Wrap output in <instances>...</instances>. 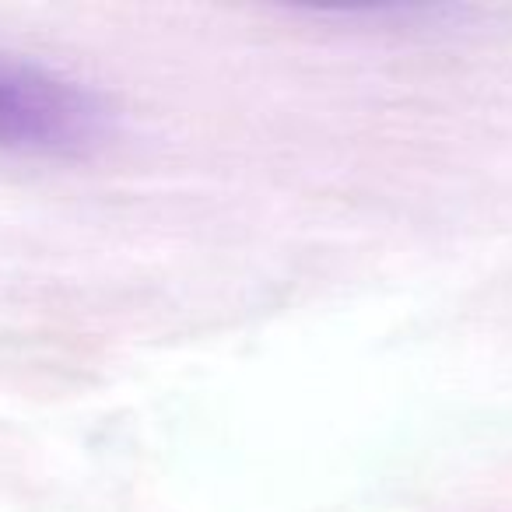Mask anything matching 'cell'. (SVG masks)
Here are the masks:
<instances>
[{"mask_svg": "<svg viewBox=\"0 0 512 512\" xmlns=\"http://www.w3.org/2000/svg\"><path fill=\"white\" fill-rule=\"evenodd\" d=\"M109 134V106L81 81L0 50V148L81 155Z\"/></svg>", "mask_w": 512, "mask_h": 512, "instance_id": "6da1fadb", "label": "cell"}]
</instances>
